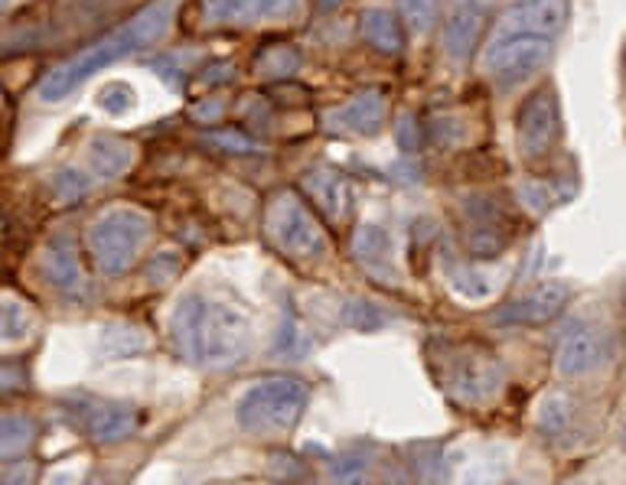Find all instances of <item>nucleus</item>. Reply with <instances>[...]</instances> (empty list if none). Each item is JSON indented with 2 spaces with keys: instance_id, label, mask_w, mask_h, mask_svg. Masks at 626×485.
Returning a JSON list of instances; mask_svg holds the SVG:
<instances>
[{
  "instance_id": "nucleus-1",
  "label": "nucleus",
  "mask_w": 626,
  "mask_h": 485,
  "mask_svg": "<svg viewBox=\"0 0 626 485\" xmlns=\"http://www.w3.org/2000/svg\"><path fill=\"white\" fill-rule=\"evenodd\" d=\"M173 343L193 362L213 368L242 362L251 349L249 313L232 300L193 293L173 313Z\"/></svg>"
},
{
  "instance_id": "nucleus-2",
  "label": "nucleus",
  "mask_w": 626,
  "mask_h": 485,
  "mask_svg": "<svg viewBox=\"0 0 626 485\" xmlns=\"http://www.w3.org/2000/svg\"><path fill=\"white\" fill-rule=\"evenodd\" d=\"M170 16H173V0H157V3H150V7L140 10L127 26L109 33L102 43H95V46L86 49L82 56H76V59L62 62L59 69H53V72L39 82L36 99H39L43 105H53V102L69 99V95H72L86 79H92L99 69L112 66L115 59H122V56L134 53V49H144V46L157 43V39L167 33Z\"/></svg>"
},
{
  "instance_id": "nucleus-3",
  "label": "nucleus",
  "mask_w": 626,
  "mask_h": 485,
  "mask_svg": "<svg viewBox=\"0 0 626 485\" xmlns=\"http://www.w3.org/2000/svg\"><path fill=\"white\" fill-rule=\"evenodd\" d=\"M307 407V388L297 378H268L239 401V424L254 437H287Z\"/></svg>"
},
{
  "instance_id": "nucleus-4",
  "label": "nucleus",
  "mask_w": 626,
  "mask_h": 485,
  "mask_svg": "<svg viewBox=\"0 0 626 485\" xmlns=\"http://www.w3.org/2000/svg\"><path fill=\"white\" fill-rule=\"evenodd\" d=\"M147 232H150L147 216L134 212V209H112L92 226L89 247L105 274H125L147 239Z\"/></svg>"
},
{
  "instance_id": "nucleus-5",
  "label": "nucleus",
  "mask_w": 626,
  "mask_h": 485,
  "mask_svg": "<svg viewBox=\"0 0 626 485\" xmlns=\"http://www.w3.org/2000/svg\"><path fill=\"white\" fill-rule=\"evenodd\" d=\"M264 222H268V235L291 257H320L327 251L323 229L307 212V206L297 203L294 196H277L268 206Z\"/></svg>"
},
{
  "instance_id": "nucleus-6",
  "label": "nucleus",
  "mask_w": 626,
  "mask_h": 485,
  "mask_svg": "<svg viewBox=\"0 0 626 485\" xmlns=\"http://www.w3.org/2000/svg\"><path fill=\"white\" fill-rule=\"evenodd\" d=\"M43 274H46V280H49L56 290L72 293V290L82 287L86 277H82V267H79L76 247H72L69 239H56V242L43 251Z\"/></svg>"
},
{
  "instance_id": "nucleus-7",
  "label": "nucleus",
  "mask_w": 626,
  "mask_h": 485,
  "mask_svg": "<svg viewBox=\"0 0 626 485\" xmlns=\"http://www.w3.org/2000/svg\"><path fill=\"white\" fill-rule=\"evenodd\" d=\"M86 430L99 440V443H115L125 440L134 430V411L125 404H105V407H92Z\"/></svg>"
},
{
  "instance_id": "nucleus-8",
  "label": "nucleus",
  "mask_w": 626,
  "mask_h": 485,
  "mask_svg": "<svg viewBox=\"0 0 626 485\" xmlns=\"http://www.w3.org/2000/svg\"><path fill=\"white\" fill-rule=\"evenodd\" d=\"M33 333V313L26 310V303L7 297L0 300V339L3 343H20Z\"/></svg>"
},
{
  "instance_id": "nucleus-9",
  "label": "nucleus",
  "mask_w": 626,
  "mask_h": 485,
  "mask_svg": "<svg viewBox=\"0 0 626 485\" xmlns=\"http://www.w3.org/2000/svg\"><path fill=\"white\" fill-rule=\"evenodd\" d=\"M33 420L20 414H3L0 417V457H16L33 443Z\"/></svg>"
},
{
  "instance_id": "nucleus-10",
  "label": "nucleus",
  "mask_w": 626,
  "mask_h": 485,
  "mask_svg": "<svg viewBox=\"0 0 626 485\" xmlns=\"http://www.w3.org/2000/svg\"><path fill=\"white\" fill-rule=\"evenodd\" d=\"M130 147L127 143H115V140H99L95 147H92V170L99 173V176H122L127 170V163H130Z\"/></svg>"
},
{
  "instance_id": "nucleus-11",
  "label": "nucleus",
  "mask_w": 626,
  "mask_h": 485,
  "mask_svg": "<svg viewBox=\"0 0 626 485\" xmlns=\"http://www.w3.org/2000/svg\"><path fill=\"white\" fill-rule=\"evenodd\" d=\"M356 254L366 267H378V261H388V239L378 229H360L356 235Z\"/></svg>"
},
{
  "instance_id": "nucleus-12",
  "label": "nucleus",
  "mask_w": 626,
  "mask_h": 485,
  "mask_svg": "<svg viewBox=\"0 0 626 485\" xmlns=\"http://www.w3.org/2000/svg\"><path fill=\"white\" fill-rule=\"evenodd\" d=\"M363 33L376 43L378 49H398V43H401L395 20H391V16H385V13H373V16L363 23Z\"/></svg>"
},
{
  "instance_id": "nucleus-13",
  "label": "nucleus",
  "mask_w": 626,
  "mask_h": 485,
  "mask_svg": "<svg viewBox=\"0 0 626 485\" xmlns=\"http://www.w3.org/2000/svg\"><path fill=\"white\" fill-rule=\"evenodd\" d=\"M378 118H382V105H376L373 112H366V99H360L353 108L343 112V122L350 124V127H356V130H376Z\"/></svg>"
},
{
  "instance_id": "nucleus-14",
  "label": "nucleus",
  "mask_w": 626,
  "mask_h": 485,
  "mask_svg": "<svg viewBox=\"0 0 626 485\" xmlns=\"http://www.w3.org/2000/svg\"><path fill=\"white\" fill-rule=\"evenodd\" d=\"M405 10H408V20L411 26L418 30H428L434 23V13H437V0H405Z\"/></svg>"
},
{
  "instance_id": "nucleus-15",
  "label": "nucleus",
  "mask_w": 626,
  "mask_h": 485,
  "mask_svg": "<svg viewBox=\"0 0 626 485\" xmlns=\"http://www.w3.org/2000/svg\"><path fill=\"white\" fill-rule=\"evenodd\" d=\"M13 3H16V0H0V13H3V10H10Z\"/></svg>"
}]
</instances>
